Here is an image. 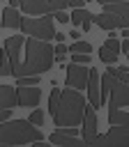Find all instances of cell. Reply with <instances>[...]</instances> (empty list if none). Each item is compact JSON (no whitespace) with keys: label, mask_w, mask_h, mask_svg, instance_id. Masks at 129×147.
<instances>
[{"label":"cell","mask_w":129,"mask_h":147,"mask_svg":"<svg viewBox=\"0 0 129 147\" xmlns=\"http://www.w3.org/2000/svg\"><path fill=\"white\" fill-rule=\"evenodd\" d=\"M25 60L21 62V74L18 76H39L41 71H48L53 60H55V51L51 48L48 41L30 37L25 39Z\"/></svg>","instance_id":"obj_1"},{"label":"cell","mask_w":129,"mask_h":147,"mask_svg":"<svg viewBox=\"0 0 129 147\" xmlns=\"http://www.w3.org/2000/svg\"><path fill=\"white\" fill-rule=\"evenodd\" d=\"M85 108H88V101L78 94L76 87L60 90V99H58V106L53 110L55 126H76V124H81L83 115H85Z\"/></svg>","instance_id":"obj_2"},{"label":"cell","mask_w":129,"mask_h":147,"mask_svg":"<svg viewBox=\"0 0 129 147\" xmlns=\"http://www.w3.org/2000/svg\"><path fill=\"white\" fill-rule=\"evenodd\" d=\"M41 140V131L30 119L0 122V145H28Z\"/></svg>","instance_id":"obj_3"},{"label":"cell","mask_w":129,"mask_h":147,"mask_svg":"<svg viewBox=\"0 0 129 147\" xmlns=\"http://www.w3.org/2000/svg\"><path fill=\"white\" fill-rule=\"evenodd\" d=\"M108 96V108H122L129 106V83L120 80L111 71L101 76V99L106 101Z\"/></svg>","instance_id":"obj_4"},{"label":"cell","mask_w":129,"mask_h":147,"mask_svg":"<svg viewBox=\"0 0 129 147\" xmlns=\"http://www.w3.org/2000/svg\"><path fill=\"white\" fill-rule=\"evenodd\" d=\"M21 30L30 37H37V39H55V28H53V14L46 11V14H39V16H23L21 21Z\"/></svg>","instance_id":"obj_5"},{"label":"cell","mask_w":129,"mask_h":147,"mask_svg":"<svg viewBox=\"0 0 129 147\" xmlns=\"http://www.w3.org/2000/svg\"><path fill=\"white\" fill-rule=\"evenodd\" d=\"M94 145H129V124H111L104 136L94 138Z\"/></svg>","instance_id":"obj_6"},{"label":"cell","mask_w":129,"mask_h":147,"mask_svg":"<svg viewBox=\"0 0 129 147\" xmlns=\"http://www.w3.org/2000/svg\"><path fill=\"white\" fill-rule=\"evenodd\" d=\"M23 46H25L23 34H14V37H9V39L5 41V48H7L9 60H12V76H16V78H18V74H21V48H23Z\"/></svg>","instance_id":"obj_7"},{"label":"cell","mask_w":129,"mask_h":147,"mask_svg":"<svg viewBox=\"0 0 129 147\" xmlns=\"http://www.w3.org/2000/svg\"><path fill=\"white\" fill-rule=\"evenodd\" d=\"M88 76H90V69H88L85 64L71 62V64L67 67V85H69V87L85 90V87H88Z\"/></svg>","instance_id":"obj_8"},{"label":"cell","mask_w":129,"mask_h":147,"mask_svg":"<svg viewBox=\"0 0 129 147\" xmlns=\"http://www.w3.org/2000/svg\"><path fill=\"white\" fill-rule=\"evenodd\" d=\"M81 124H83V142L94 145V138H97V108L94 106L85 108V115H83Z\"/></svg>","instance_id":"obj_9"},{"label":"cell","mask_w":129,"mask_h":147,"mask_svg":"<svg viewBox=\"0 0 129 147\" xmlns=\"http://www.w3.org/2000/svg\"><path fill=\"white\" fill-rule=\"evenodd\" d=\"M88 99H90V106L94 108H101L104 99H101V76L97 69H90V76H88Z\"/></svg>","instance_id":"obj_10"},{"label":"cell","mask_w":129,"mask_h":147,"mask_svg":"<svg viewBox=\"0 0 129 147\" xmlns=\"http://www.w3.org/2000/svg\"><path fill=\"white\" fill-rule=\"evenodd\" d=\"M16 92H18V106L32 108V106H37L41 101V90L37 85H18Z\"/></svg>","instance_id":"obj_11"},{"label":"cell","mask_w":129,"mask_h":147,"mask_svg":"<svg viewBox=\"0 0 129 147\" xmlns=\"http://www.w3.org/2000/svg\"><path fill=\"white\" fill-rule=\"evenodd\" d=\"M104 11L115 14L120 18V25L122 28H129V0H124V2H106L104 5Z\"/></svg>","instance_id":"obj_12"},{"label":"cell","mask_w":129,"mask_h":147,"mask_svg":"<svg viewBox=\"0 0 129 147\" xmlns=\"http://www.w3.org/2000/svg\"><path fill=\"white\" fill-rule=\"evenodd\" d=\"M48 142H51V145H62V147H76V145H85V142H83V138H78V136H69V133H64L62 129L53 131V133L48 136Z\"/></svg>","instance_id":"obj_13"},{"label":"cell","mask_w":129,"mask_h":147,"mask_svg":"<svg viewBox=\"0 0 129 147\" xmlns=\"http://www.w3.org/2000/svg\"><path fill=\"white\" fill-rule=\"evenodd\" d=\"M92 23L99 25L101 30H115V28H122V25H120V18H117L115 14H108V11L92 14Z\"/></svg>","instance_id":"obj_14"},{"label":"cell","mask_w":129,"mask_h":147,"mask_svg":"<svg viewBox=\"0 0 129 147\" xmlns=\"http://www.w3.org/2000/svg\"><path fill=\"white\" fill-rule=\"evenodd\" d=\"M18 106V92L12 85H0V108H14Z\"/></svg>","instance_id":"obj_15"},{"label":"cell","mask_w":129,"mask_h":147,"mask_svg":"<svg viewBox=\"0 0 129 147\" xmlns=\"http://www.w3.org/2000/svg\"><path fill=\"white\" fill-rule=\"evenodd\" d=\"M21 14L16 11V7H7L5 11H2V28H9V30H18L21 28Z\"/></svg>","instance_id":"obj_16"},{"label":"cell","mask_w":129,"mask_h":147,"mask_svg":"<svg viewBox=\"0 0 129 147\" xmlns=\"http://www.w3.org/2000/svg\"><path fill=\"white\" fill-rule=\"evenodd\" d=\"M108 122L111 124H129V113L120 108H108Z\"/></svg>","instance_id":"obj_17"},{"label":"cell","mask_w":129,"mask_h":147,"mask_svg":"<svg viewBox=\"0 0 129 147\" xmlns=\"http://www.w3.org/2000/svg\"><path fill=\"white\" fill-rule=\"evenodd\" d=\"M88 16H90V11H85L83 7H74V11L69 14V23H71L74 28H78V25H81Z\"/></svg>","instance_id":"obj_18"},{"label":"cell","mask_w":129,"mask_h":147,"mask_svg":"<svg viewBox=\"0 0 129 147\" xmlns=\"http://www.w3.org/2000/svg\"><path fill=\"white\" fill-rule=\"evenodd\" d=\"M0 76H12V60H9L7 48H2L0 53Z\"/></svg>","instance_id":"obj_19"},{"label":"cell","mask_w":129,"mask_h":147,"mask_svg":"<svg viewBox=\"0 0 129 147\" xmlns=\"http://www.w3.org/2000/svg\"><path fill=\"white\" fill-rule=\"evenodd\" d=\"M99 60H101V62H106V64H113V62L117 60V53H113L111 48L101 46V48H99Z\"/></svg>","instance_id":"obj_20"},{"label":"cell","mask_w":129,"mask_h":147,"mask_svg":"<svg viewBox=\"0 0 129 147\" xmlns=\"http://www.w3.org/2000/svg\"><path fill=\"white\" fill-rule=\"evenodd\" d=\"M92 51V46L88 44V41H81V39H76L71 46H69V53H90Z\"/></svg>","instance_id":"obj_21"},{"label":"cell","mask_w":129,"mask_h":147,"mask_svg":"<svg viewBox=\"0 0 129 147\" xmlns=\"http://www.w3.org/2000/svg\"><path fill=\"white\" fill-rule=\"evenodd\" d=\"M106 71H111L113 76H117L120 80H124V83H129V69L127 67H117V69H113V67H108Z\"/></svg>","instance_id":"obj_22"},{"label":"cell","mask_w":129,"mask_h":147,"mask_svg":"<svg viewBox=\"0 0 129 147\" xmlns=\"http://www.w3.org/2000/svg\"><path fill=\"white\" fill-rule=\"evenodd\" d=\"M16 85H39V76H18Z\"/></svg>","instance_id":"obj_23"},{"label":"cell","mask_w":129,"mask_h":147,"mask_svg":"<svg viewBox=\"0 0 129 147\" xmlns=\"http://www.w3.org/2000/svg\"><path fill=\"white\" fill-rule=\"evenodd\" d=\"M53 51H55V60H58V62H62V60H64V55L69 53V48H67L62 41H58V46H55Z\"/></svg>","instance_id":"obj_24"},{"label":"cell","mask_w":129,"mask_h":147,"mask_svg":"<svg viewBox=\"0 0 129 147\" xmlns=\"http://www.w3.org/2000/svg\"><path fill=\"white\" fill-rule=\"evenodd\" d=\"M71 62H76V64H88V62H90V53H71Z\"/></svg>","instance_id":"obj_25"},{"label":"cell","mask_w":129,"mask_h":147,"mask_svg":"<svg viewBox=\"0 0 129 147\" xmlns=\"http://www.w3.org/2000/svg\"><path fill=\"white\" fill-rule=\"evenodd\" d=\"M28 119H30L35 126H41V124H44V113H41V110H32Z\"/></svg>","instance_id":"obj_26"},{"label":"cell","mask_w":129,"mask_h":147,"mask_svg":"<svg viewBox=\"0 0 129 147\" xmlns=\"http://www.w3.org/2000/svg\"><path fill=\"white\" fill-rule=\"evenodd\" d=\"M104 46H106V48H111L113 53H120V41H117V39H113V37H108V39L104 41Z\"/></svg>","instance_id":"obj_27"},{"label":"cell","mask_w":129,"mask_h":147,"mask_svg":"<svg viewBox=\"0 0 129 147\" xmlns=\"http://www.w3.org/2000/svg\"><path fill=\"white\" fill-rule=\"evenodd\" d=\"M48 5H51V11H58V9H64L69 2L67 0H48Z\"/></svg>","instance_id":"obj_28"},{"label":"cell","mask_w":129,"mask_h":147,"mask_svg":"<svg viewBox=\"0 0 129 147\" xmlns=\"http://www.w3.org/2000/svg\"><path fill=\"white\" fill-rule=\"evenodd\" d=\"M53 18H58V23H69V14H64V9L53 11Z\"/></svg>","instance_id":"obj_29"},{"label":"cell","mask_w":129,"mask_h":147,"mask_svg":"<svg viewBox=\"0 0 129 147\" xmlns=\"http://www.w3.org/2000/svg\"><path fill=\"white\" fill-rule=\"evenodd\" d=\"M12 117V108H0V122H7Z\"/></svg>","instance_id":"obj_30"},{"label":"cell","mask_w":129,"mask_h":147,"mask_svg":"<svg viewBox=\"0 0 129 147\" xmlns=\"http://www.w3.org/2000/svg\"><path fill=\"white\" fill-rule=\"evenodd\" d=\"M81 28H83V30H85V32H88V30H90V28H92V14H90V16H88V18H85V21H83V23H81Z\"/></svg>","instance_id":"obj_31"},{"label":"cell","mask_w":129,"mask_h":147,"mask_svg":"<svg viewBox=\"0 0 129 147\" xmlns=\"http://www.w3.org/2000/svg\"><path fill=\"white\" fill-rule=\"evenodd\" d=\"M120 51H122V53H127V51H129V37H124V41L120 44Z\"/></svg>","instance_id":"obj_32"},{"label":"cell","mask_w":129,"mask_h":147,"mask_svg":"<svg viewBox=\"0 0 129 147\" xmlns=\"http://www.w3.org/2000/svg\"><path fill=\"white\" fill-rule=\"evenodd\" d=\"M67 2H69L71 7H83V5H85V0H67Z\"/></svg>","instance_id":"obj_33"},{"label":"cell","mask_w":129,"mask_h":147,"mask_svg":"<svg viewBox=\"0 0 129 147\" xmlns=\"http://www.w3.org/2000/svg\"><path fill=\"white\" fill-rule=\"evenodd\" d=\"M69 37H71V39H74V41H76V39H81V32H78V30H76V28H74V30H71V32H69Z\"/></svg>","instance_id":"obj_34"},{"label":"cell","mask_w":129,"mask_h":147,"mask_svg":"<svg viewBox=\"0 0 129 147\" xmlns=\"http://www.w3.org/2000/svg\"><path fill=\"white\" fill-rule=\"evenodd\" d=\"M64 37H67V34H62V32H55V39H58V41H64Z\"/></svg>","instance_id":"obj_35"},{"label":"cell","mask_w":129,"mask_h":147,"mask_svg":"<svg viewBox=\"0 0 129 147\" xmlns=\"http://www.w3.org/2000/svg\"><path fill=\"white\" fill-rule=\"evenodd\" d=\"M7 2H9L12 7H18V5H21V0H7Z\"/></svg>","instance_id":"obj_36"},{"label":"cell","mask_w":129,"mask_h":147,"mask_svg":"<svg viewBox=\"0 0 129 147\" xmlns=\"http://www.w3.org/2000/svg\"><path fill=\"white\" fill-rule=\"evenodd\" d=\"M122 37H129V28H122Z\"/></svg>","instance_id":"obj_37"},{"label":"cell","mask_w":129,"mask_h":147,"mask_svg":"<svg viewBox=\"0 0 129 147\" xmlns=\"http://www.w3.org/2000/svg\"><path fill=\"white\" fill-rule=\"evenodd\" d=\"M108 2H124V0H108Z\"/></svg>","instance_id":"obj_38"},{"label":"cell","mask_w":129,"mask_h":147,"mask_svg":"<svg viewBox=\"0 0 129 147\" xmlns=\"http://www.w3.org/2000/svg\"><path fill=\"white\" fill-rule=\"evenodd\" d=\"M97 2H101V5H106V2H108V0H97Z\"/></svg>","instance_id":"obj_39"},{"label":"cell","mask_w":129,"mask_h":147,"mask_svg":"<svg viewBox=\"0 0 129 147\" xmlns=\"http://www.w3.org/2000/svg\"><path fill=\"white\" fill-rule=\"evenodd\" d=\"M127 60H129V51H127Z\"/></svg>","instance_id":"obj_40"}]
</instances>
